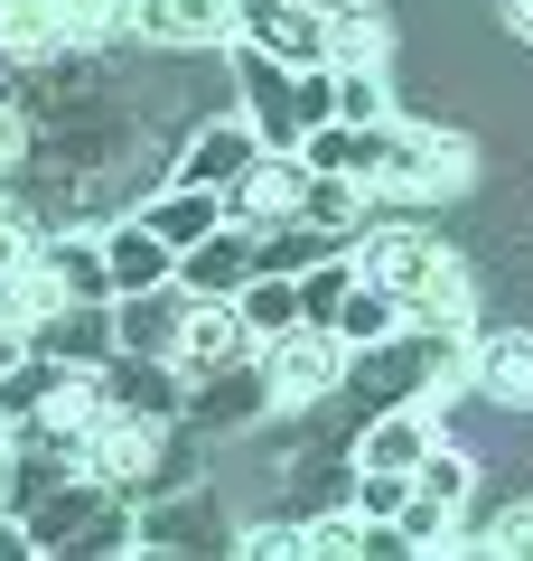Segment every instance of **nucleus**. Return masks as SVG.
<instances>
[{
    "label": "nucleus",
    "mask_w": 533,
    "mask_h": 561,
    "mask_svg": "<svg viewBox=\"0 0 533 561\" xmlns=\"http://www.w3.org/2000/svg\"><path fill=\"white\" fill-rule=\"evenodd\" d=\"M355 272L384 280V290L412 309V328H468V309H477L468 262H458L431 225H375V234H365V253H355Z\"/></svg>",
    "instance_id": "f257e3e1"
},
{
    "label": "nucleus",
    "mask_w": 533,
    "mask_h": 561,
    "mask_svg": "<svg viewBox=\"0 0 533 561\" xmlns=\"http://www.w3.org/2000/svg\"><path fill=\"white\" fill-rule=\"evenodd\" d=\"M10 515H20L29 552H140V524L113 505V486L103 478H38L10 496Z\"/></svg>",
    "instance_id": "f03ea898"
},
{
    "label": "nucleus",
    "mask_w": 533,
    "mask_h": 561,
    "mask_svg": "<svg viewBox=\"0 0 533 561\" xmlns=\"http://www.w3.org/2000/svg\"><path fill=\"white\" fill-rule=\"evenodd\" d=\"M169 440H178V421L150 412V402H103L94 421H84V440L66 449V459L84 468V478H103L113 496H150L159 478H169Z\"/></svg>",
    "instance_id": "7ed1b4c3"
},
{
    "label": "nucleus",
    "mask_w": 533,
    "mask_h": 561,
    "mask_svg": "<svg viewBox=\"0 0 533 561\" xmlns=\"http://www.w3.org/2000/svg\"><path fill=\"white\" fill-rule=\"evenodd\" d=\"M440 449V402L402 393L384 402L375 421H365V440H355V496H365V515H402V496H412V468Z\"/></svg>",
    "instance_id": "20e7f679"
},
{
    "label": "nucleus",
    "mask_w": 533,
    "mask_h": 561,
    "mask_svg": "<svg viewBox=\"0 0 533 561\" xmlns=\"http://www.w3.org/2000/svg\"><path fill=\"white\" fill-rule=\"evenodd\" d=\"M262 375H272V412H309V402H328L355 375V346L328 319H299L281 337H262Z\"/></svg>",
    "instance_id": "39448f33"
},
{
    "label": "nucleus",
    "mask_w": 533,
    "mask_h": 561,
    "mask_svg": "<svg viewBox=\"0 0 533 561\" xmlns=\"http://www.w3.org/2000/svg\"><path fill=\"white\" fill-rule=\"evenodd\" d=\"M468 496H477V459L440 440L431 459L412 468V496H402V515H394L402 542H412V552H458V515H468Z\"/></svg>",
    "instance_id": "423d86ee"
},
{
    "label": "nucleus",
    "mask_w": 533,
    "mask_h": 561,
    "mask_svg": "<svg viewBox=\"0 0 533 561\" xmlns=\"http://www.w3.org/2000/svg\"><path fill=\"white\" fill-rule=\"evenodd\" d=\"M262 356V337H253V319H243V300H188V319H178V375L188 383H216V375H235V365H253Z\"/></svg>",
    "instance_id": "0eeeda50"
},
{
    "label": "nucleus",
    "mask_w": 533,
    "mask_h": 561,
    "mask_svg": "<svg viewBox=\"0 0 533 561\" xmlns=\"http://www.w3.org/2000/svg\"><path fill=\"white\" fill-rule=\"evenodd\" d=\"M243 47L281 66H328V10L318 0H243Z\"/></svg>",
    "instance_id": "6e6552de"
},
{
    "label": "nucleus",
    "mask_w": 533,
    "mask_h": 561,
    "mask_svg": "<svg viewBox=\"0 0 533 561\" xmlns=\"http://www.w3.org/2000/svg\"><path fill=\"white\" fill-rule=\"evenodd\" d=\"M132 28L150 47H235L243 38V0H140Z\"/></svg>",
    "instance_id": "1a4fd4ad"
},
{
    "label": "nucleus",
    "mask_w": 533,
    "mask_h": 561,
    "mask_svg": "<svg viewBox=\"0 0 533 561\" xmlns=\"http://www.w3.org/2000/svg\"><path fill=\"white\" fill-rule=\"evenodd\" d=\"M253 253H262V225L225 216L216 234H197L188 253H178V280H188V290H206V300H235L243 280H253Z\"/></svg>",
    "instance_id": "9d476101"
},
{
    "label": "nucleus",
    "mask_w": 533,
    "mask_h": 561,
    "mask_svg": "<svg viewBox=\"0 0 533 561\" xmlns=\"http://www.w3.org/2000/svg\"><path fill=\"white\" fill-rule=\"evenodd\" d=\"M299 197H309V160H299V150H262V160L225 187V206H235L243 225H299Z\"/></svg>",
    "instance_id": "9b49d317"
},
{
    "label": "nucleus",
    "mask_w": 533,
    "mask_h": 561,
    "mask_svg": "<svg viewBox=\"0 0 533 561\" xmlns=\"http://www.w3.org/2000/svg\"><path fill=\"white\" fill-rule=\"evenodd\" d=\"M468 383L506 412H533V328H487L468 337Z\"/></svg>",
    "instance_id": "f8f14e48"
},
{
    "label": "nucleus",
    "mask_w": 533,
    "mask_h": 561,
    "mask_svg": "<svg viewBox=\"0 0 533 561\" xmlns=\"http://www.w3.org/2000/svg\"><path fill=\"white\" fill-rule=\"evenodd\" d=\"M103 280H113V300L122 290H159V280H178V243L159 234L150 216L113 225V234H103Z\"/></svg>",
    "instance_id": "ddd939ff"
},
{
    "label": "nucleus",
    "mask_w": 533,
    "mask_h": 561,
    "mask_svg": "<svg viewBox=\"0 0 533 561\" xmlns=\"http://www.w3.org/2000/svg\"><path fill=\"white\" fill-rule=\"evenodd\" d=\"M272 140L253 131V113H235V122H216V131H197L188 140V160H178V187H235L243 169L262 160Z\"/></svg>",
    "instance_id": "4468645a"
},
{
    "label": "nucleus",
    "mask_w": 533,
    "mask_h": 561,
    "mask_svg": "<svg viewBox=\"0 0 533 561\" xmlns=\"http://www.w3.org/2000/svg\"><path fill=\"white\" fill-rule=\"evenodd\" d=\"M76 47V28L57 20V0H0V57L10 66H47Z\"/></svg>",
    "instance_id": "2eb2a0df"
},
{
    "label": "nucleus",
    "mask_w": 533,
    "mask_h": 561,
    "mask_svg": "<svg viewBox=\"0 0 533 561\" xmlns=\"http://www.w3.org/2000/svg\"><path fill=\"white\" fill-rule=\"evenodd\" d=\"M337 337H347L355 346V356H365V346H384V337H402V328H412V309H402L394 300V290H384V280H365V272H355L347 280V300H337Z\"/></svg>",
    "instance_id": "dca6fc26"
},
{
    "label": "nucleus",
    "mask_w": 533,
    "mask_h": 561,
    "mask_svg": "<svg viewBox=\"0 0 533 561\" xmlns=\"http://www.w3.org/2000/svg\"><path fill=\"white\" fill-rule=\"evenodd\" d=\"M384 57H394V20H384L375 0L328 10V66H384Z\"/></svg>",
    "instance_id": "f3484780"
},
{
    "label": "nucleus",
    "mask_w": 533,
    "mask_h": 561,
    "mask_svg": "<svg viewBox=\"0 0 533 561\" xmlns=\"http://www.w3.org/2000/svg\"><path fill=\"white\" fill-rule=\"evenodd\" d=\"M132 10H140V0H57V20L76 28V47H103V38H122V28H132Z\"/></svg>",
    "instance_id": "a211bd4d"
},
{
    "label": "nucleus",
    "mask_w": 533,
    "mask_h": 561,
    "mask_svg": "<svg viewBox=\"0 0 533 561\" xmlns=\"http://www.w3.org/2000/svg\"><path fill=\"white\" fill-rule=\"evenodd\" d=\"M394 94H384V66H337V122H384Z\"/></svg>",
    "instance_id": "6ab92c4d"
},
{
    "label": "nucleus",
    "mask_w": 533,
    "mask_h": 561,
    "mask_svg": "<svg viewBox=\"0 0 533 561\" xmlns=\"http://www.w3.org/2000/svg\"><path fill=\"white\" fill-rule=\"evenodd\" d=\"M20 150H29V122L10 113V103H0V179H10V169H20Z\"/></svg>",
    "instance_id": "aec40b11"
},
{
    "label": "nucleus",
    "mask_w": 533,
    "mask_h": 561,
    "mask_svg": "<svg viewBox=\"0 0 533 561\" xmlns=\"http://www.w3.org/2000/svg\"><path fill=\"white\" fill-rule=\"evenodd\" d=\"M496 10H506V28H514L524 47H533V0H496Z\"/></svg>",
    "instance_id": "412c9836"
},
{
    "label": "nucleus",
    "mask_w": 533,
    "mask_h": 561,
    "mask_svg": "<svg viewBox=\"0 0 533 561\" xmlns=\"http://www.w3.org/2000/svg\"><path fill=\"white\" fill-rule=\"evenodd\" d=\"M20 356H29V346H20V337H0V375H10V365H20Z\"/></svg>",
    "instance_id": "4be33fe9"
}]
</instances>
